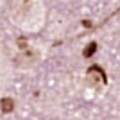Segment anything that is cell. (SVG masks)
Listing matches in <instances>:
<instances>
[{
	"label": "cell",
	"mask_w": 120,
	"mask_h": 120,
	"mask_svg": "<svg viewBox=\"0 0 120 120\" xmlns=\"http://www.w3.org/2000/svg\"><path fill=\"white\" fill-rule=\"evenodd\" d=\"M38 59H40V52H38V50H32V49L25 50V54H22V56L16 57V61H20V63H29V65L36 63Z\"/></svg>",
	"instance_id": "cell-1"
},
{
	"label": "cell",
	"mask_w": 120,
	"mask_h": 120,
	"mask_svg": "<svg viewBox=\"0 0 120 120\" xmlns=\"http://www.w3.org/2000/svg\"><path fill=\"white\" fill-rule=\"evenodd\" d=\"M18 45H20L22 50H27V49H29V47H27V41H25L23 38H20V40H18Z\"/></svg>",
	"instance_id": "cell-4"
},
{
	"label": "cell",
	"mask_w": 120,
	"mask_h": 120,
	"mask_svg": "<svg viewBox=\"0 0 120 120\" xmlns=\"http://www.w3.org/2000/svg\"><path fill=\"white\" fill-rule=\"evenodd\" d=\"M95 47H97V43H90V47H88V50H84V56L86 57H90L93 52H95Z\"/></svg>",
	"instance_id": "cell-3"
},
{
	"label": "cell",
	"mask_w": 120,
	"mask_h": 120,
	"mask_svg": "<svg viewBox=\"0 0 120 120\" xmlns=\"http://www.w3.org/2000/svg\"><path fill=\"white\" fill-rule=\"evenodd\" d=\"M2 111H5V113H9V111H13V108H15V100L13 99H2Z\"/></svg>",
	"instance_id": "cell-2"
}]
</instances>
